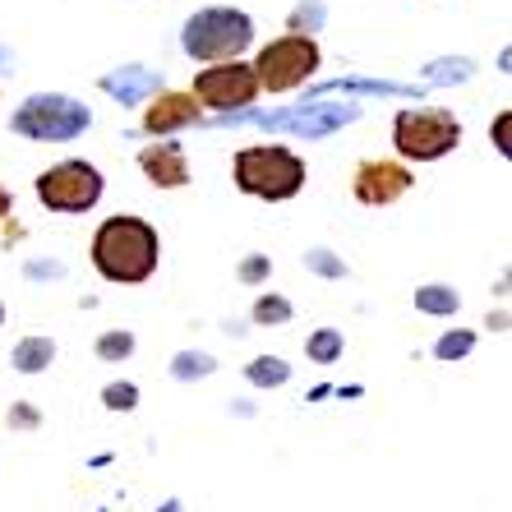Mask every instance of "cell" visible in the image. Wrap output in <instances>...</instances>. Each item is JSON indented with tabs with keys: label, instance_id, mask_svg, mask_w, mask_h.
I'll list each match as a JSON object with an SVG mask.
<instances>
[{
	"label": "cell",
	"instance_id": "9",
	"mask_svg": "<svg viewBox=\"0 0 512 512\" xmlns=\"http://www.w3.org/2000/svg\"><path fill=\"white\" fill-rule=\"evenodd\" d=\"M411 190V171L402 162H360L356 180H351V194H356L365 208H388L402 194Z\"/></svg>",
	"mask_w": 512,
	"mask_h": 512
},
{
	"label": "cell",
	"instance_id": "2",
	"mask_svg": "<svg viewBox=\"0 0 512 512\" xmlns=\"http://www.w3.org/2000/svg\"><path fill=\"white\" fill-rule=\"evenodd\" d=\"M231 176H236V190L254 194V199H268V203L296 199L305 190V162L291 148H282V143L240 148L236 162H231Z\"/></svg>",
	"mask_w": 512,
	"mask_h": 512
},
{
	"label": "cell",
	"instance_id": "12",
	"mask_svg": "<svg viewBox=\"0 0 512 512\" xmlns=\"http://www.w3.org/2000/svg\"><path fill=\"white\" fill-rule=\"evenodd\" d=\"M157 79L153 70H143V65H130V70H116V74H107L102 79V88H107L111 97H120V102H139L143 93H157Z\"/></svg>",
	"mask_w": 512,
	"mask_h": 512
},
{
	"label": "cell",
	"instance_id": "25",
	"mask_svg": "<svg viewBox=\"0 0 512 512\" xmlns=\"http://www.w3.org/2000/svg\"><path fill=\"white\" fill-rule=\"evenodd\" d=\"M0 217H10V194L0 190Z\"/></svg>",
	"mask_w": 512,
	"mask_h": 512
},
{
	"label": "cell",
	"instance_id": "4",
	"mask_svg": "<svg viewBox=\"0 0 512 512\" xmlns=\"http://www.w3.org/2000/svg\"><path fill=\"white\" fill-rule=\"evenodd\" d=\"M393 143L406 162H439L462 143V120L443 107H406L393 120Z\"/></svg>",
	"mask_w": 512,
	"mask_h": 512
},
{
	"label": "cell",
	"instance_id": "24",
	"mask_svg": "<svg viewBox=\"0 0 512 512\" xmlns=\"http://www.w3.org/2000/svg\"><path fill=\"white\" fill-rule=\"evenodd\" d=\"M263 273H268V259H250L245 268H240V277H245V282H259Z\"/></svg>",
	"mask_w": 512,
	"mask_h": 512
},
{
	"label": "cell",
	"instance_id": "19",
	"mask_svg": "<svg viewBox=\"0 0 512 512\" xmlns=\"http://www.w3.org/2000/svg\"><path fill=\"white\" fill-rule=\"evenodd\" d=\"M134 351V337L130 333H107L102 342H97V356L102 360H125Z\"/></svg>",
	"mask_w": 512,
	"mask_h": 512
},
{
	"label": "cell",
	"instance_id": "11",
	"mask_svg": "<svg viewBox=\"0 0 512 512\" xmlns=\"http://www.w3.org/2000/svg\"><path fill=\"white\" fill-rule=\"evenodd\" d=\"M199 102H194V93H157L153 102H148V111H143V130L148 134H176L185 130V125H194L199 120Z\"/></svg>",
	"mask_w": 512,
	"mask_h": 512
},
{
	"label": "cell",
	"instance_id": "23",
	"mask_svg": "<svg viewBox=\"0 0 512 512\" xmlns=\"http://www.w3.org/2000/svg\"><path fill=\"white\" fill-rule=\"evenodd\" d=\"M508 125H512V116L503 111L499 125H494V143H499V153H512V143H508Z\"/></svg>",
	"mask_w": 512,
	"mask_h": 512
},
{
	"label": "cell",
	"instance_id": "8",
	"mask_svg": "<svg viewBox=\"0 0 512 512\" xmlns=\"http://www.w3.org/2000/svg\"><path fill=\"white\" fill-rule=\"evenodd\" d=\"M259 97V79L245 60H222L194 74V102L208 111H240Z\"/></svg>",
	"mask_w": 512,
	"mask_h": 512
},
{
	"label": "cell",
	"instance_id": "13",
	"mask_svg": "<svg viewBox=\"0 0 512 512\" xmlns=\"http://www.w3.org/2000/svg\"><path fill=\"white\" fill-rule=\"evenodd\" d=\"M51 360H56V342L51 337H28V342L14 346V370H24V374L47 370Z\"/></svg>",
	"mask_w": 512,
	"mask_h": 512
},
{
	"label": "cell",
	"instance_id": "7",
	"mask_svg": "<svg viewBox=\"0 0 512 512\" xmlns=\"http://www.w3.org/2000/svg\"><path fill=\"white\" fill-rule=\"evenodd\" d=\"M102 190H107V185H102V171L79 162V157L56 162V167H47L37 176V199H42V208H51V213H88V208L102 199Z\"/></svg>",
	"mask_w": 512,
	"mask_h": 512
},
{
	"label": "cell",
	"instance_id": "21",
	"mask_svg": "<svg viewBox=\"0 0 512 512\" xmlns=\"http://www.w3.org/2000/svg\"><path fill=\"white\" fill-rule=\"evenodd\" d=\"M471 342H476V337L471 333H448L439 342V360H453V356H466V351H471Z\"/></svg>",
	"mask_w": 512,
	"mask_h": 512
},
{
	"label": "cell",
	"instance_id": "17",
	"mask_svg": "<svg viewBox=\"0 0 512 512\" xmlns=\"http://www.w3.org/2000/svg\"><path fill=\"white\" fill-rule=\"evenodd\" d=\"M291 319V305L282 296H259L254 300V323H286Z\"/></svg>",
	"mask_w": 512,
	"mask_h": 512
},
{
	"label": "cell",
	"instance_id": "16",
	"mask_svg": "<svg viewBox=\"0 0 512 512\" xmlns=\"http://www.w3.org/2000/svg\"><path fill=\"white\" fill-rule=\"evenodd\" d=\"M416 305L425 314H457V291H448V286H425V291H416Z\"/></svg>",
	"mask_w": 512,
	"mask_h": 512
},
{
	"label": "cell",
	"instance_id": "20",
	"mask_svg": "<svg viewBox=\"0 0 512 512\" xmlns=\"http://www.w3.org/2000/svg\"><path fill=\"white\" fill-rule=\"evenodd\" d=\"M208 370H213V356H194V351L176 356V379H194V374H208Z\"/></svg>",
	"mask_w": 512,
	"mask_h": 512
},
{
	"label": "cell",
	"instance_id": "26",
	"mask_svg": "<svg viewBox=\"0 0 512 512\" xmlns=\"http://www.w3.org/2000/svg\"><path fill=\"white\" fill-rule=\"evenodd\" d=\"M0 323H5V305H0Z\"/></svg>",
	"mask_w": 512,
	"mask_h": 512
},
{
	"label": "cell",
	"instance_id": "22",
	"mask_svg": "<svg viewBox=\"0 0 512 512\" xmlns=\"http://www.w3.org/2000/svg\"><path fill=\"white\" fill-rule=\"evenodd\" d=\"M310 268H319V273H328V277H342V273H346L337 259H328V250H314V254H310Z\"/></svg>",
	"mask_w": 512,
	"mask_h": 512
},
{
	"label": "cell",
	"instance_id": "6",
	"mask_svg": "<svg viewBox=\"0 0 512 512\" xmlns=\"http://www.w3.org/2000/svg\"><path fill=\"white\" fill-rule=\"evenodd\" d=\"M93 125L84 102L74 97H60V93H37L28 97L24 107L14 111L10 130L24 134V139H42V143H65V139H79V134Z\"/></svg>",
	"mask_w": 512,
	"mask_h": 512
},
{
	"label": "cell",
	"instance_id": "15",
	"mask_svg": "<svg viewBox=\"0 0 512 512\" xmlns=\"http://www.w3.org/2000/svg\"><path fill=\"white\" fill-rule=\"evenodd\" d=\"M291 379V365L277 356H259L250 365V383H259V388H273V383H286Z\"/></svg>",
	"mask_w": 512,
	"mask_h": 512
},
{
	"label": "cell",
	"instance_id": "3",
	"mask_svg": "<svg viewBox=\"0 0 512 512\" xmlns=\"http://www.w3.org/2000/svg\"><path fill=\"white\" fill-rule=\"evenodd\" d=\"M250 42H254V19L245 10H227V5L190 14V19H185V33H180L185 56L199 60V65L240 60V51L250 47Z\"/></svg>",
	"mask_w": 512,
	"mask_h": 512
},
{
	"label": "cell",
	"instance_id": "18",
	"mask_svg": "<svg viewBox=\"0 0 512 512\" xmlns=\"http://www.w3.org/2000/svg\"><path fill=\"white\" fill-rule=\"evenodd\" d=\"M102 402H107L111 411H134V406H139V388H134V383H111L107 393H102Z\"/></svg>",
	"mask_w": 512,
	"mask_h": 512
},
{
	"label": "cell",
	"instance_id": "10",
	"mask_svg": "<svg viewBox=\"0 0 512 512\" xmlns=\"http://www.w3.org/2000/svg\"><path fill=\"white\" fill-rule=\"evenodd\" d=\"M139 167L157 190H180V185H190V162H185V148H180V143H148L139 153Z\"/></svg>",
	"mask_w": 512,
	"mask_h": 512
},
{
	"label": "cell",
	"instance_id": "1",
	"mask_svg": "<svg viewBox=\"0 0 512 512\" xmlns=\"http://www.w3.org/2000/svg\"><path fill=\"white\" fill-rule=\"evenodd\" d=\"M157 259H162V240L143 217H107L93 236V268L107 282H148L157 273Z\"/></svg>",
	"mask_w": 512,
	"mask_h": 512
},
{
	"label": "cell",
	"instance_id": "5",
	"mask_svg": "<svg viewBox=\"0 0 512 512\" xmlns=\"http://www.w3.org/2000/svg\"><path fill=\"white\" fill-rule=\"evenodd\" d=\"M319 60H323V51L310 33H286L259 51V60H254L250 70L259 79V93H291V88H300L319 70Z\"/></svg>",
	"mask_w": 512,
	"mask_h": 512
},
{
	"label": "cell",
	"instance_id": "14",
	"mask_svg": "<svg viewBox=\"0 0 512 512\" xmlns=\"http://www.w3.org/2000/svg\"><path fill=\"white\" fill-rule=\"evenodd\" d=\"M305 351H310V360H319V365H333V360L342 356V333H337V328H319V333L305 342Z\"/></svg>",
	"mask_w": 512,
	"mask_h": 512
}]
</instances>
